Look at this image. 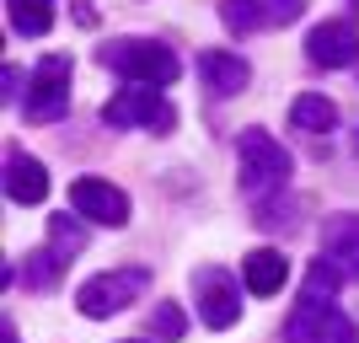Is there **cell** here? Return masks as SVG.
I'll use <instances>...</instances> for the list:
<instances>
[{"label":"cell","mask_w":359,"mask_h":343,"mask_svg":"<svg viewBox=\"0 0 359 343\" xmlns=\"http://www.w3.org/2000/svg\"><path fill=\"white\" fill-rule=\"evenodd\" d=\"M236 161H241V199L257 209H269L273 194L290 188V150L269 135V129H241L236 135Z\"/></svg>","instance_id":"obj_1"},{"label":"cell","mask_w":359,"mask_h":343,"mask_svg":"<svg viewBox=\"0 0 359 343\" xmlns=\"http://www.w3.org/2000/svg\"><path fill=\"white\" fill-rule=\"evenodd\" d=\"M97 60L107 70H118L123 81H145V86H172L182 75V60L166 43H150V38H113V43L97 48Z\"/></svg>","instance_id":"obj_2"},{"label":"cell","mask_w":359,"mask_h":343,"mask_svg":"<svg viewBox=\"0 0 359 343\" xmlns=\"http://www.w3.org/2000/svg\"><path fill=\"white\" fill-rule=\"evenodd\" d=\"M166 86H145V81H129L118 97H107L102 123L113 129H150V135H172L177 129V107L161 97Z\"/></svg>","instance_id":"obj_3"},{"label":"cell","mask_w":359,"mask_h":343,"mask_svg":"<svg viewBox=\"0 0 359 343\" xmlns=\"http://www.w3.org/2000/svg\"><path fill=\"white\" fill-rule=\"evenodd\" d=\"M145 290H150V269H107V274H97V279H86L75 290V306H81V316L102 322V316L129 311Z\"/></svg>","instance_id":"obj_4"},{"label":"cell","mask_w":359,"mask_h":343,"mask_svg":"<svg viewBox=\"0 0 359 343\" xmlns=\"http://www.w3.org/2000/svg\"><path fill=\"white\" fill-rule=\"evenodd\" d=\"M285 343H359V328L332 306V295H300L285 322Z\"/></svg>","instance_id":"obj_5"},{"label":"cell","mask_w":359,"mask_h":343,"mask_svg":"<svg viewBox=\"0 0 359 343\" xmlns=\"http://www.w3.org/2000/svg\"><path fill=\"white\" fill-rule=\"evenodd\" d=\"M65 107H70V60L65 54H43L27 75L22 113L32 123H54V119H65Z\"/></svg>","instance_id":"obj_6"},{"label":"cell","mask_w":359,"mask_h":343,"mask_svg":"<svg viewBox=\"0 0 359 343\" xmlns=\"http://www.w3.org/2000/svg\"><path fill=\"white\" fill-rule=\"evenodd\" d=\"M70 209L91 225H107V231L129 225V194L113 188V182H102V177H75L70 182Z\"/></svg>","instance_id":"obj_7"},{"label":"cell","mask_w":359,"mask_h":343,"mask_svg":"<svg viewBox=\"0 0 359 343\" xmlns=\"http://www.w3.org/2000/svg\"><path fill=\"white\" fill-rule=\"evenodd\" d=\"M241 290H236V279L225 269H198L194 274V306H198V316H204V328H215V332H225L231 322L241 316Z\"/></svg>","instance_id":"obj_8"},{"label":"cell","mask_w":359,"mask_h":343,"mask_svg":"<svg viewBox=\"0 0 359 343\" xmlns=\"http://www.w3.org/2000/svg\"><path fill=\"white\" fill-rule=\"evenodd\" d=\"M306 60L322 65V70H344V65L359 60V27L354 16H332L322 27L306 32Z\"/></svg>","instance_id":"obj_9"},{"label":"cell","mask_w":359,"mask_h":343,"mask_svg":"<svg viewBox=\"0 0 359 343\" xmlns=\"http://www.w3.org/2000/svg\"><path fill=\"white\" fill-rule=\"evenodd\" d=\"M322 257H327L344 279H359V215L354 209L322 220Z\"/></svg>","instance_id":"obj_10"},{"label":"cell","mask_w":359,"mask_h":343,"mask_svg":"<svg viewBox=\"0 0 359 343\" xmlns=\"http://www.w3.org/2000/svg\"><path fill=\"white\" fill-rule=\"evenodd\" d=\"M6 199L11 204H43L48 199V172H43L38 156L6 150Z\"/></svg>","instance_id":"obj_11"},{"label":"cell","mask_w":359,"mask_h":343,"mask_svg":"<svg viewBox=\"0 0 359 343\" xmlns=\"http://www.w3.org/2000/svg\"><path fill=\"white\" fill-rule=\"evenodd\" d=\"M241 284L252 295H279L290 284V257L279 247H252V253L241 257Z\"/></svg>","instance_id":"obj_12"},{"label":"cell","mask_w":359,"mask_h":343,"mask_svg":"<svg viewBox=\"0 0 359 343\" xmlns=\"http://www.w3.org/2000/svg\"><path fill=\"white\" fill-rule=\"evenodd\" d=\"M198 75H204V86H210L215 97H236V91H247V81H252V65L241 60V54L210 48V54H198Z\"/></svg>","instance_id":"obj_13"},{"label":"cell","mask_w":359,"mask_h":343,"mask_svg":"<svg viewBox=\"0 0 359 343\" xmlns=\"http://www.w3.org/2000/svg\"><path fill=\"white\" fill-rule=\"evenodd\" d=\"M290 129H300L306 140L332 135V129H338V102H332V97H322V91L295 97V102H290Z\"/></svg>","instance_id":"obj_14"},{"label":"cell","mask_w":359,"mask_h":343,"mask_svg":"<svg viewBox=\"0 0 359 343\" xmlns=\"http://www.w3.org/2000/svg\"><path fill=\"white\" fill-rule=\"evenodd\" d=\"M6 16L22 38H43L54 27V0H6Z\"/></svg>","instance_id":"obj_15"},{"label":"cell","mask_w":359,"mask_h":343,"mask_svg":"<svg viewBox=\"0 0 359 343\" xmlns=\"http://www.w3.org/2000/svg\"><path fill=\"white\" fill-rule=\"evenodd\" d=\"M65 269H70V257H65V253H54V247H38V253L22 257V284H27V290H48V284L60 279Z\"/></svg>","instance_id":"obj_16"},{"label":"cell","mask_w":359,"mask_h":343,"mask_svg":"<svg viewBox=\"0 0 359 343\" xmlns=\"http://www.w3.org/2000/svg\"><path fill=\"white\" fill-rule=\"evenodd\" d=\"M220 22L231 32H257V27H269V16H263V0H220Z\"/></svg>","instance_id":"obj_17"},{"label":"cell","mask_w":359,"mask_h":343,"mask_svg":"<svg viewBox=\"0 0 359 343\" xmlns=\"http://www.w3.org/2000/svg\"><path fill=\"white\" fill-rule=\"evenodd\" d=\"M48 247L65 253V257H75L81 247H86V231L75 225V215H54V220H48Z\"/></svg>","instance_id":"obj_18"},{"label":"cell","mask_w":359,"mask_h":343,"mask_svg":"<svg viewBox=\"0 0 359 343\" xmlns=\"http://www.w3.org/2000/svg\"><path fill=\"white\" fill-rule=\"evenodd\" d=\"M182 332H188V316H182V306H177V300H161V306H156V316H150V338L177 343Z\"/></svg>","instance_id":"obj_19"},{"label":"cell","mask_w":359,"mask_h":343,"mask_svg":"<svg viewBox=\"0 0 359 343\" xmlns=\"http://www.w3.org/2000/svg\"><path fill=\"white\" fill-rule=\"evenodd\" d=\"M338 279H344V274L332 269L327 257H316L311 269H306V284H300V295H338Z\"/></svg>","instance_id":"obj_20"},{"label":"cell","mask_w":359,"mask_h":343,"mask_svg":"<svg viewBox=\"0 0 359 343\" xmlns=\"http://www.w3.org/2000/svg\"><path fill=\"white\" fill-rule=\"evenodd\" d=\"M306 6H311V0H263V16H269V27H285V22H295Z\"/></svg>","instance_id":"obj_21"},{"label":"cell","mask_w":359,"mask_h":343,"mask_svg":"<svg viewBox=\"0 0 359 343\" xmlns=\"http://www.w3.org/2000/svg\"><path fill=\"white\" fill-rule=\"evenodd\" d=\"M0 338H6V343H22V338H16V328H11V322H0Z\"/></svg>","instance_id":"obj_22"},{"label":"cell","mask_w":359,"mask_h":343,"mask_svg":"<svg viewBox=\"0 0 359 343\" xmlns=\"http://www.w3.org/2000/svg\"><path fill=\"white\" fill-rule=\"evenodd\" d=\"M123 343H140V338H123Z\"/></svg>","instance_id":"obj_23"},{"label":"cell","mask_w":359,"mask_h":343,"mask_svg":"<svg viewBox=\"0 0 359 343\" xmlns=\"http://www.w3.org/2000/svg\"><path fill=\"white\" fill-rule=\"evenodd\" d=\"M354 145H359V135H354Z\"/></svg>","instance_id":"obj_24"}]
</instances>
